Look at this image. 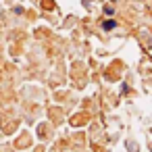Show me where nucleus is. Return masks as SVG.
<instances>
[{
    "instance_id": "1",
    "label": "nucleus",
    "mask_w": 152,
    "mask_h": 152,
    "mask_svg": "<svg viewBox=\"0 0 152 152\" xmlns=\"http://www.w3.org/2000/svg\"><path fill=\"white\" fill-rule=\"evenodd\" d=\"M115 27H117V23H115L113 19H108V21L102 23V29H115Z\"/></svg>"
}]
</instances>
